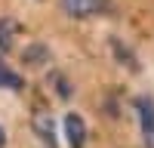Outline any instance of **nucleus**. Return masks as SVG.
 I'll return each instance as SVG.
<instances>
[{
	"mask_svg": "<svg viewBox=\"0 0 154 148\" xmlns=\"http://www.w3.org/2000/svg\"><path fill=\"white\" fill-rule=\"evenodd\" d=\"M62 9L71 19H89L105 9V0H62Z\"/></svg>",
	"mask_w": 154,
	"mask_h": 148,
	"instance_id": "2",
	"label": "nucleus"
},
{
	"mask_svg": "<svg viewBox=\"0 0 154 148\" xmlns=\"http://www.w3.org/2000/svg\"><path fill=\"white\" fill-rule=\"evenodd\" d=\"M34 130L37 133H43V142L53 148L56 145V136H53V120H49L46 114H37V120H34Z\"/></svg>",
	"mask_w": 154,
	"mask_h": 148,
	"instance_id": "6",
	"label": "nucleus"
},
{
	"mask_svg": "<svg viewBox=\"0 0 154 148\" xmlns=\"http://www.w3.org/2000/svg\"><path fill=\"white\" fill-rule=\"evenodd\" d=\"M65 142H68V148H83V142H86V123L74 111L65 114Z\"/></svg>",
	"mask_w": 154,
	"mask_h": 148,
	"instance_id": "3",
	"label": "nucleus"
},
{
	"mask_svg": "<svg viewBox=\"0 0 154 148\" xmlns=\"http://www.w3.org/2000/svg\"><path fill=\"white\" fill-rule=\"evenodd\" d=\"M0 86H6V90H22V86H25V80L19 77L16 71H9L3 62H0Z\"/></svg>",
	"mask_w": 154,
	"mask_h": 148,
	"instance_id": "5",
	"label": "nucleus"
},
{
	"mask_svg": "<svg viewBox=\"0 0 154 148\" xmlns=\"http://www.w3.org/2000/svg\"><path fill=\"white\" fill-rule=\"evenodd\" d=\"M0 148H6V133H3V127H0Z\"/></svg>",
	"mask_w": 154,
	"mask_h": 148,
	"instance_id": "7",
	"label": "nucleus"
},
{
	"mask_svg": "<svg viewBox=\"0 0 154 148\" xmlns=\"http://www.w3.org/2000/svg\"><path fill=\"white\" fill-rule=\"evenodd\" d=\"M12 34H16L12 19H0V56H6L12 49Z\"/></svg>",
	"mask_w": 154,
	"mask_h": 148,
	"instance_id": "4",
	"label": "nucleus"
},
{
	"mask_svg": "<svg viewBox=\"0 0 154 148\" xmlns=\"http://www.w3.org/2000/svg\"><path fill=\"white\" fill-rule=\"evenodd\" d=\"M136 111H139V123H142V142L145 148H154V102L151 99H136Z\"/></svg>",
	"mask_w": 154,
	"mask_h": 148,
	"instance_id": "1",
	"label": "nucleus"
}]
</instances>
